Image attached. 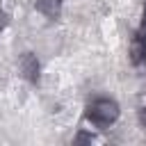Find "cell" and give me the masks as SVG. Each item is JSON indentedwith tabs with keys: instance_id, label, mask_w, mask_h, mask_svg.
Listing matches in <instances>:
<instances>
[{
	"instance_id": "8992f818",
	"label": "cell",
	"mask_w": 146,
	"mask_h": 146,
	"mask_svg": "<svg viewBox=\"0 0 146 146\" xmlns=\"http://www.w3.org/2000/svg\"><path fill=\"white\" fill-rule=\"evenodd\" d=\"M137 116H139V123H141V128L146 130V105L139 110V114H137Z\"/></svg>"
},
{
	"instance_id": "6da1fadb",
	"label": "cell",
	"mask_w": 146,
	"mask_h": 146,
	"mask_svg": "<svg viewBox=\"0 0 146 146\" xmlns=\"http://www.w3.org/2000/svg\"><path fill=\"white\" fill-rule=\"evenodd\" d=\"M119 116H121L119 103L114 98H107V96H98L84 107V119L98 130H105V128L114 125L119 121Z\"/></svg>"
},
{
	"instance_id": "7a4b0ae2",
	"label": "cell",
	"mask_w": 146,
	"mask_h": 146,
	"mask_svg": "<svg viewBox=\"0 0 146 146\" xmlns=\"http://www.w3.org/2000/svg\"><path fill=\"white\" fill-rule=\"evenodd\" d=\"M18 73H21V78H25V80L32 82V84L39 82L41 64H39V59H36L34 52H23V55L18 57Z\"/></svg>"
},
{
	"instance_id": "5b68a950",
	"label": "cell",
	"mask_w": 146,
	"mask_h": 146,
	"mask_svg": "<svg viewBox=\"0 0 146 146\" xmlns=\"http://www.w3.org/2000/svg\"><path fill=\"white\" fill-rule=\"evenodd\" d=\"M96 137L94 135H89V132H80V135H75L73 137V144H82V141H94Z\"/></svg>"
},
{
	"instance_id": "277c9868",
	"label": "cell",
	"mask_w": 146,
	"mask_h": 146,
	"mask_svg": "<svg viewBox=\"0 0 146 146\" xmlns=\"http://www.w3.org/2000/svg\"><path fill=\"white\" fill-rule=\"evenodd\" d=\"M62 7H64V0H36L34 2V9L48 21H57L62 16Z\"/></svg>"
},
{
	"instance_id": "52a82bcc",
	"label": "cell",
	"mask_w": 146,
	"mask_h": 146,
	"mask_svg": "<svg viewBox=\"0 0 146 146\" xmlns=\"http://www.w3.org/2000/svg\"><path fill=\"white\" fill-rule=\"evenodd\" d=\"M2 27H5V21H2V16H0V30H2Z\"/></svg>"
},
{
	"instance_id": "3957f363",
	"label": "cell",
	"mask_w": 146,
	"mask_h": 146,
	"mask_svg": "<svg viewBox=\"0 0 146 146\" xmlns=\"http://www.w3.org/2000/svg\"><path fill=\"white\" fill-rule=\"evenodd\" d=\"M130 62L135 66L146 64V32L144 30H137L135 36H132V43H130Z\"/></svg>"
}]
</instances>
